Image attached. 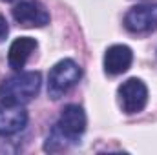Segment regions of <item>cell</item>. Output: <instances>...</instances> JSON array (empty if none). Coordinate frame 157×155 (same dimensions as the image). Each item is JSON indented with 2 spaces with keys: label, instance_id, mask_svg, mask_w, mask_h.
<instances>
[{
  "label": "cell",
  "instance_id": "obj_10",
  "mask_svg": "<svg viewBox=\"0 0 157 155\" xmlns=\"http://www.w3.org/2000/svg\"><path fill=\"white\" fill-rule=\"evenodd\" d=\"M7 33H9V26H7V20H6V17L0 13V42H2V40H6Z\"/></svg>",
  "mask_w": 157,
  "mask_h": 155
},
{
  "label": "cell",
  "instance_id": "obj_5",
  "mask_svg": "<svg viewBox=\"0 0 157 155\" xmlns=\"http://www.w3.org/2000/svg\"><path fill=\"white\" fill-rule=\"evenodd\" d=\"M13 18L22 28H42L49 24V13L39 0H24L13 7Z\"/></svg>",
  "mask_w": 157,
  "mask_h": 155
},
{
  "label": "cell",
  "instance_id": "obj_2",
  "mask_svg": "<svg viewBox=\"0 0 157 155\" xmlns=\"http://www.w3.org/2000/svg\"><path fill=\"white\" fill-rule=\"evenodd\" d=\"M40 84L42 77L39 71H18L0 84V102L24 106L39 95Z\"/></svg>",
  "mask_w": 157,
  "mask_h": 155
},
{
  "label": "cell",
  "instance_id": "obj_8",
  "mask_svg": "<svg viewBox=\"0 0 157 155\" xmlns=\"http://www.w3.org/2000/svg\"><path fill=\"white\" fill-rule=\"evenodd\" d=\"M132 62H133V53L124 44L110 46L104 53V71L112 77L126 73L130 70Z\"/></svg>",
  "mask_w": 157,
  "mask_h": 155
},
{
  "label": "cell",
  "instance_id": "obj_1",
  "mask_svg": "<svg viewBox=\"0 0 157 155\" xmlns=\"http://www.w3.org/2000/svg\"><path fill=\"white\" fill-rule=\"evenodd\" d=\"M86 131V113L78 104H68L60 112L59 120L51 128L46 137L44 152L55 153L70 148L71 144L78 142L82 133Z\"/></svg>",
  "mask_w": 157,
  "mask_h": 155
},
{
  "label": "cell",
  "instance_id": "obj_7",
  "mask_svg": "<svg viewBox=\"0 0 157 155\" xmlns=\"http://www.w3.org/2000/svg\"><path fill=\"white\" fill-rule=\"evenodd\" d=\"M28 112L24 106L2 104L0 102V135L9 137L22 131L28 124Z\"/></svg>",
  "mask_w": 157,
  "mask_h": 155
},
{
  "label": "cell",
  "instance_id": "obj_9",
  "mask_svg": "<svg viewBox=\"0 0 157 155\" xmlns=\"http://www.w3.org/2000/svg\"><path fill=\"white\" fill-rule=\"evenodd\" d=\"M37 40L31 37H18L13 40V44L9 46V53H7V62L9 68H13L15 71H22V68L26 66L29 55L37 49Z\"/></svg>",
  "mask_w": 157,
  "mask_h": 155
},
{
  "label": "cell",
  "instance_id": "obj_6",
  "mask_svg": "<svg viewBox=\"0 0 157 155\" xmlns=\"http://www.w3.org/2000/svg\"><path fill=\"white\" fill-rule=\"evenodd\" d=\"M124 26L132 33H148L157 29V4L132 7L124 17Z\"/></svg>",
  "mask_w": 157,
  "mask_h": 155
},
{
  "label": "cell",
  "instance_id": "obj_11",
  "mask_svg": "<svg viewBox=\"0 0 157 155\" xmlns=\"http://www.w3.org/2000/svg\"><path fill=\"white\" fill-rule=\"evenodd\" d=\"M4 2H15V0H4Z\"/></svg>",
  "mask_w": 157,
  "mask_h": 155
},
{
  "label": "cell",
  "instance_id": "obj_4",
  "mask_svg": "<svg viewBox=\"0 0 157 155\" xmlns=\"http://www.w3.org/2000/svg\"><path fill=\"white\" fill-rule=\"evenodd\" d=\"M119 104L124 113L133 115L144 110L148 102V88L141 78H128L119 86Z\"/></svg>",
  "mask_w": 157,
  "mask_h": 155
},
{
  "label": "cell",
  "instance_id": "obj_3",
  "mask_svg": "<svg viewBox=\"0 0 157 155\" xmlns=\"http://www.w3.org/2000/svg\"><path fill=\"white\" fill-rule=\"evenodd\" d=\"M80 77H82V70L75 60L64 59L57 62L48 77V95L51 99H60L80 80Z\"/></svg>",
  "mask_w": 157,
  "mask_h": 155
}]
</instances>
